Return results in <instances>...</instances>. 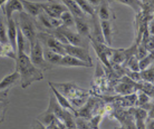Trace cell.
Here are the masks:
<instances>
[{
    "instance_id": "d6a6232c",
    "label": "cell",
    "mask_w": 154,
    "mask_h": 129,
    "mask_svg": "<svg viewBox=\"0 0 154 129\" xmlns=\"http://www.w3.org/2000/svg\"><path fill=\"white\" fill-rule=\"evenodd\" d=\"M9 90H0V102L8 103V95Z\"/></svg>"
},
{
    "instance_id": "f546056e",
    "label": "cell",
    "mask_w": 154,
    "mask_h": 129,
    "mask_svg": "<svg viewBox=\"0 0 154 129\" xmlns=\"http://www.w3.org/2000/svg\"><path fill=\"white\" fill-rule=\"evenodd\" d=\"M141 10L143 12L148 14H153V0H141Z\"/></svg>"
},
{
    "instance_id": "7c38bea8",
    "label": "cell",
    "mask_w": 154,
    "mask_h": 129,
    "mask_svg": "<svg viewBox=\"0 0 154 129\" xmlns=\"http://www.w3.org/2000/svg\"><path fill=\"white\" fill-rule=\"evenodd\" d=\"M48 84L51 89V91L54 95L55 101H57V104L64 110H68L72 111L73 113L77 114V111L75 110L73 106L72 105L69 100L64 96L63 94H61L58 90H57L51 84V81L48 82Z\"/></svg>"
},
{
    "instance_id": "ac0fdd59",
    "label": "cell",
    "mask_w": 154,
    "mask_h": 129,
    "mask_svg": "<svg viewBox=\"0 0 154 129\" xmlns=\"http://www.w3.org/2000/svg\"><path fill=\"white\" fill-rule=\"evenodd\" d=\"M74 19L76 32L82 37L89 39L91 32L90 28L87 21L83 17H74Z\"/></svg>"
},
{
    "instance_id": "6da1fadb",
    "label": "cell",
    "mask_w": 154,
    "mask_h": 129,
    "mask_svg": "<svg viewBox=\"0 0 154 129\" xmlns=\"http://www.w3.org/2000/svg\"><path fill=\"white\" fill-rule=\"evenodd\" d=\"M15 61V70L19 75V81L22 89H26L32 83L44 78L43 72L32 63L25 51L17 52Z\"/></svg>"
},
{
    "instance_id": "2e32d148",
    "label": "cell",
    "mask_w": 154,
    "mask_h": 129,
    "mask_svg": "<svg viewBox=\"0 0 154 129\" xmlns=\"http://www.w3.org/2000/svg\"><path fill=\"white\" fill-rule=\"evenodd\" d=\"M108 0H103L97 7L96 14L100 20H111L113 14Z\"/></svg>"
},
{
    "instance_id": "d4e9b609",
    "label": "cell",
    "mask_w": 154,
    "mask_h": 129,
    "mask_svg": "<svg viewBox=\"0 0 154 129\" xmlns=\"http://www.w3.org/2000/svg\"><path fill=\"white\" fill-rule=\"evenodd\" d=\"M62 27L69 28L75 26V19L73 16L67 10L62 13L60 17Z\"/></svg>"
},
{
    "instance_id": "83f0119b",
    "label": "cell",
    "mask_w": 154,
    "mask_h": 129,
    "mask_svg": "<svg viewBox=\"0 0 154 129\" xmlns=\"http://www.w3.org/2000/svg\"><path fill=\"white\" fill-rule=\"evenodd\" d=\"M8 44L9 42L7 37V25L0 15V45L4 46Z\"/></svg>"
},
{
    "instance_id": "e0dca14e",
    "label": "cell",
    "mask_w": 154,
    "mask_h": 129,
    "mask_svg": "<svg viewBox=\"0 0 154 129\" xmlns=\"http://www.w3.org/2000/svg\"><path fill=\"white\" fill-rule=\"evenodd\" d=\"M19 75L17 71L5 75L0 81V90H10V89L19 81Z\"/></svg>"
},
{
    "instance_id": "e575fe53",
    "label": "cell",
    "mask_w": 154,
    "mask_h": 129,
    "mask_svg": "<svg viewBox=\"0 0 154 129\" xmlns=\"http://www.w3.org/2000/svg\"><path fill=\"white\" fill-rule=\"evenodd\" d=\"M7 1V0H0V9L2 6Z\"/></svg>"
},
{
    "instance_id": "52a82bcc",
    "label": "cell",
    "mask_w": 154,
    "mask_h": 129,
    "mask_svg": "<svg viewBox=\"0 0 154 129\" xmlns=\"http://www.w3.org/2000/svg\"><path fill=\"white\" fill-rule=\"evenodd\" d=\"M42 10L48 16L60 19L62 13L67 10L66 7L63 3H60L54 0H47L45 2H41Z\"/></svg>"
},
{
    "instance_id": "8992f818",
    "label": "cell",
    "mask_w": 154,
    "mask_h": 129,
    "mask_svg": "<svg viewBox=\"0 0 154 129\" xmlns=\"http://www.w3.org/2000/svg\"><path fill=\"white\" fill-rule=\"evenodd\" d=\"M35 22L38 27L42 28L46 30V33H51L53 31L58 29L62 26V24L60 19L52 17L46 14L43 10L35 17Z\"/></svg>"
},
{
    "instance_id": "7402d4cb",
    "label": "cell",
    "mask_w": 154,
    "mask_h": 129,
    "mask_svg": "<svg viewBox=\"0 0 154 129\" xmlns=\"http://www.w3.org/2000/svg\"><path fill=\"white\" fill-rule=\"evenodd\" d=\"M136 89V87L134 83L130 81H124L123 82L117 84L116 90L120 93L123 95H131Z\"/></svg>"
},
{
    "instance_id": "9a60e30c",
    "label": "cell",
    "mask_w": 154,
    "mask_h": 129,
    "mask_svg": "<svg viewBox=\"0 0 154 129\" xmlns=\"http://www.w3.org/2000/svg\"><path fill=\"white\" fill-rule=\"evenodd\" d=\"M59 66L64 67L90 68L93 66V64L84 61L77 58L66 54L63 56Z\"/></svg>"
},
{
    "instance_id": "277c9868",
    "label": "cell",
    "mask_w": 154,
    "mask_h": 129,
    "mask_svg": "<svg viewBox=\"0 0 154 129\" xmlns=\"http://www.w3.org/2000/svg\"><path fill=\"white\" fill-rule=\"evenodd\" d=\"M51 83L53 85V86L61 94L66 96L70 102L71 101L77 99L87 98V91L80 88L74 83Z\"/></svg>"
},
{
    "instance_id": "30bf717a",
    "label": "cell",
    "mask_w": 154,
    "mask_h": 129,
    "mask_svg": "<svg viewBox=\"0 0 154 129\" xmlns=\"http://www.w3.org/2000/svg\"><path fill=\"white\" fill-rule=\"evenodd\" d=\"M90 40L99 58L103 62V63L106 66H107L108 68H110L111 64L109 60V58L111 57L112 49L109 48V46L106 45L105 43H98L90 39Z\"/></svg>"
},
{
    "instance_id": "484cf974",
    "label": "cell",
    "mask_w": 154,
    "mask_h": 129,
    "mask_svg": "<svg viewBox=\"0 0 154 129\" xmlns=\"http://www.w3.org/2000/svg\"><path fill=\"white\" fill-rule=\"evenodd\" d=\"M140 76L142 80L144 81L153 84L154 77L153 66L152 65L149 68L140 71Z\"/></svg>"
},
{
    "instance_id": "5bb4252c",
    "label": "cell",
    "mask_w": 154,
    "mask_h": 129,
    "mask_svg": "<svg viewBox=\"0 0 154 129\" xmlns=\"http://www.w3.org/2000/svg\"><path fill=\"white\" fill-rule=\"evenodd\" d=\"M22 5L23 11L35 18L42 11L41 2L32 1L29 0H19Z\"/></svg>"
},
{
    "instance_id": "1f68e13d",
    "label": "cell",
    "mask_w": 154,
    "mask_h": 129,
    "mask_svg": "<svg viewBox=\"0 0 154 129\" xmlns=\"http://www.w3.org/2000/svg\"><path fill=\"white\" fill-rule=\"evenodd\" d=\"M7 102H0V124L4 121L7 109Z\"/></svg>"
},
{
    "instance_id": "603a6c76",
    "label": "cell",
    "mask_w": 154,
    "mask_h": 129,
    "mask_svg": "<svg viewBox=\"0 0 154 129\" xmlns=\"http://www.w3.org/2000/svg\"><path fill=\"white\" fill-rule=\"evenodd\" d=\"M85 14L91 16L92 17L96 15V9L87 0H73Z\"/></svg>"
},
{
    "instance_id": "d6986e66",
    "label": "cell",
    "mask_w": 154,
    "mask_h": 129,
    "mask_svg": "<svg viewBox=\"0 0 154 129\" xmlns=\"http://www.w3.org/2000/svg\"><path fill=\"white\" fill-rule=\"evenodd\" d=\"M100 24L104 42L106 45L110 46L112 44L113 34V28L111 20H100Z\"/></svg>"
},
{
    "instance_id": "cb8c5ba5",
    "label": "cell",
    "mask_w": 154,
    "mask_h": 129,
    "mask_svg": "<svg viewBox=\"0 0 154 129\" xmlns=\"http://www.w3.org/2000/svg\"><path fill=\"white\" fill-rule=\"evenodd\" d=\"M109 1H114L125 5L131 8L135 13L140 12L141 10V0H108Z\"/></svg>"
},
{
    "instance_id": "ba28073f",
    "label": "cell",
    "mask_w": 154,
    "mask_h": 129,
    "mask_svg": "<svg viewBox=\"0 0 154 129\" xmlns=\"http://www.w3.org/2000/svg\"><path fill=\"white\" fill-rule=\"evenodd\" d=\"M57 30L61 33L64 36L68 44L88 48L87 42L85 39V38L80 36L77 32H74L70 28L63 27L62 26Z\"/></svg>"
},
{
    "instance_id": "7a4b0ae2",
    "label": "cell",
    "mask_w": 154,
    "mask_h": 129,
    "mask_svg": "<svg viewBox=\"0 0 154 129\" xmlns=\"http://www.w3.org/2000/svg\"><path fill=\"white\" fill-rule=\"evenodd\" d=\"M16 23L21 33L29 43V45L37 39V26L34 17L22 11L19 13V19Z\"/></svg>"
},
{
    "instance_id": "ffe728a7",
    "label": "cell",
    "mask_w": 154,
    "mask_h": 129,
    "mask_svg": "<svg viewBox=\"0 0 154 129\" xmlns=\"http://www.w3.org/2000/svg\"><path fill=\"white\" fill-rule=\"evenodd\" d=\"M67 10L74 17H85V14L73 0H61Z\"/></svg>"
},
{
    "instance_id": "836d02e7",
    "label": "cell",
    "mask_w": 154,
    "mask_h": 129,
    "mask_svg": "<svg viewBox=\"0 0 154 129\" xmlns=\"http://www.w3.org/2000/svg\"><path fill=\"white\" fill-rule=\"evenodd\" d=\"M94 7H97L103 0H87Z\"/></svg>"
},
{
    "instance_id": "f1b7e54d",
    "label": "cell",
    "mask_w": 154,
    "mask_h": 129,
    "mask_svg": "<svg viewBox=\"0 0 154 129\" xmlns=\"http://www.w3.org/2000/svg\"><path fill=\"white\" fill-rule=\"evenodd\" d=\"M139 60L135 57V55L131 56L128 60L126 61V64L129 69L132 72H140V68H139Z\"/></svg>"
},
{
    "instance_id": "8fae6325",
    "label": "cell",
    "mask_w": 154,
    "mask_h": 129,
    "mask_svg": "<svg viewBox=\"0 0 154 129\" xmlns=\"http://www.w3.org/2000/svg\"><path fill=\"white\" fill-rule=\"evenodd\" d=\"M1 8L7 20L13 18V15L16 12L19 13L23 11L22 5L19 0H7Z\"/></svg>"
},
{
    "instance_id": "4316f807",
    "label": "cell",
    "mask_w": 154,
    "mask_h": 129,
    "mask_svg": "<svg viewBox=\"0 0 154 129\" xmlns=\"http://www.w3.org/2000/svg\"><path fill=\"white\" fill-rule=\"evenodd\" d=\"M153 52H149L145 57L139 60V68L140 70L142 71L147 69L153 65Z\"/></svg>"
},
{
    "instance_id": "5b68a950",
    "label": "cell",
    "mask_w": 154,
    "mask_h": 129,
    "mask_svg": "<svg viewBox=\"0 0 154 129\" xmlns=\"http://www.w3.org/2000/svg\"><path fill=\"white\" fill-rule=\"evenodd\" d=\"M38 40L44 44L45 48L62 55H66L64 45L57 40L52 34L49 33H40L37 34Z\"/></svg>"
},
{
    "instance_id": "4fadbf2b",
    "label": "cell",
    "mask_w": 154,
    "mask_h": 129,
    "mask_svg": "<svg viewBox=\"0 0 154 129\" xmlns=\"http://www.w3.org/2000/svg\"><path fill=\"white\" fill-rule=\"evenodd\" d=\"M7 32L9 44L11 45L13 50L16 53L17 51V25L16 21L11 18L7 20Z\"/></svg>"
},
{
    "instance_id": "9c48e42d",
    "label": "cell",
    "mask_w": 154,
    "mask_h": 129,
    "mask_svg": "<svg viewBox=\"0 0 154 129\" xmlns=\"http://www.w3.org/2000/svg\"><path fill=\"white\" fill-rule=\"evenodd\" d=\"M64 49L67 55H69L84 61L93 64L92 58L90 54L88 48L67 44L64 45Z\"/></svg>"
},
{
    "instance_id": "4dcf8cb0",
    "label": "cell",
    "mask_w": 154,
    "mask_h": 129,
    "mask_svg": "<svg viewBox=\"0 0 154 129\" xmlns=\"http://www.w3.org/2000/svg\"><path fill=\"white\" fill-rule=\"evenodd\" d=\"M79 129H91L92 126L90 122L84 118H77L75 122Z\"/></svg>"
},
{
    "instance_id": "3957f363",
    "label": "cell",
    "mask_w": 154,
    "mask_h": 129,
    "mask_svg": "<svg viewBox=\"0 0 154 129\" xmlns=\"http://www.w3.org/2000/svg\"><path fill=\"white\" fill-rule=\"evenodd\" d=\"M29 46V58L32 63L43 72L52 68L45 60L44 57V48L42 43L37 39Z\"/></svg>"
},
{
    "instance_id": "44dd1931",
    "label": "cell",
    "mask_w": 154,
    "mask_h": 129,
    "mask_svg": "<svg viewBox=\"0 0 154 129\" xmlns=\"http://www.w3.org/2000/svg\"><path fill=\"white\" fill-rule=\"evenodd\" d=\"M63 55L53 52L47 48L44 49V57L46 61L51 66L58 65L59 66L60 63Z\"/></svg>"
}]
</instances>
